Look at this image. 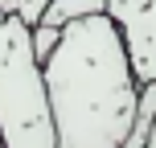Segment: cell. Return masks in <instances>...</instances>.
I'll return each instance as SVG.
<instances>
[{"label":"cell","instance_id":"cell-1","mask_svg":"<svg viewBox=\"0 0 156 148\" xmlns=\"http://www.w3.org/2000/svg\"><path fill=\"white\" fill-rule=\"evenodd\" d=\"M58 148H123L136 124L140 82L119 25L107 13L70 21L58 49L41 62Z\"/></svg>","mask_w":156,"mask_h":148},{"label":"cell","instance_id":"cell-2","mask_svg":"<svg viewBox=\"0 0 156 148\" xmlns=\"http://www.w3.org/2000/svg\"><path fill=\"white\" fill-rule=\"evenodd\" d=\"M0 144L58 148L45 74L33 54L29 25L12 13H0Z\"/></svg>","mask_w":156,"mask_h":148},{"label":"cell","instance_id":"cell-3","mask_svg":"<svg viewBox=\"0 0 156 148\" xmlns=\"http://www.w3.org/2000/svg\"><path fill=\"white\" fill-rule=\"evenodd\" d=\"M107 16L119 25L136 82H156V0H107Z\"/></svg>","mask_w":156,"mask_h":148},{"label":"cell","instance_id":"cell-4","mask_svg":"<svg viewBox=\"0 0 156 148\" xmlns=\"http://www.w3.org/2000/svg\"><path fill=\"white\" fill-rule=\"evenodd\" d=\"M107 13V0H54V4L45 8V16L41 21L54 25V29H66L70 21H82V16H99ZM37 21V25H41Z\"/></svg>","mask_w":156,"mask_h":148},{"label":"cell","instance_id":"cell-5","mask_svg":"<svg viewBox=\"0 0 156 148\" xmlns=\"http://www.w3.org/2000/svg\"><path fill=\"white\" fill-rule=\"evenodd\" d=\"M29 37H33V54H37V62H45L49 54L58 49V41H62V29H54V25H33L29 29Z\"/></svg>","mask_w":156,"mask_h":148},{"label":"cell","instance_id":"cell-6","mask_svg":"<svg viewBox=\"0 0 156 148\" xmlns=\"http://www.w3.org/2000/svg\"><path fill=\"white\" fill-rule=\"evenodd\" d=\"M49 4H54V0H16V16H21V21L33 29V25L45 16V8H49Z\"/></svg>","mask_w":156,"mask_h":148},{"label":"cell","instance_id":"cell-7","mask_svg":"<svg viewBox=\"0 0 156 148\" xmlns=\"http://www.w3.org/2000/svg\"><path fill=\"white\" fill-rule=\"evenodd\" d=\"M0 13H12L16 16V0H0Z\"/></svg>","mask_w":156,"mask_h":148},{"label":"cell","instance_id":"cell-8","mask_svg":"<svg viewBox=\"0 0 156 148\" xmlns=\"http://www.w3.org/2000/svg\"><path fill=\"white\" fill-rule=\"evenodd\" d=\"M0 148H4V144H0Z\"/></svg>","mask_w":156,"mask_h":148}]
</instances>
